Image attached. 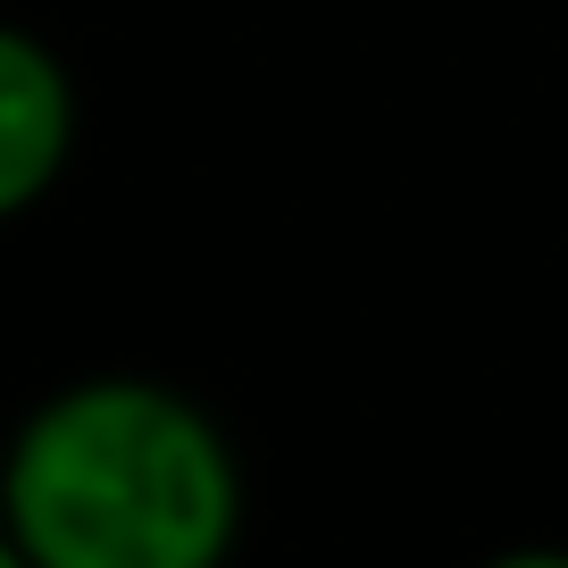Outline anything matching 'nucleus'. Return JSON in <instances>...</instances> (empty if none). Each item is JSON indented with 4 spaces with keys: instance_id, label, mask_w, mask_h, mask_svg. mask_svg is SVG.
<instances>
[{
    "instance_id": "obj_4",
    "label": "nucleus",
    "mask_w": 568,
    "mask_h": 568,
    "mask_svg": "<svg viewBox=\"0 0 568 568\" xmlns=\"http://www.w3.org/2000/svg\"><path fill=\"white\" fill-rule=\"evenodd\" d=\"M0 568H34V560L18 551V544H9V527H0Z\"/></svg>"
},
{
    "instance_id": "obj_2",
    "label": "nucleus",
    "mask_w": 568,
    "mask_h": 568,
    "mask_svg": "<svg viewBox=\"0 0 568 568\" xmlns=\"http://www.w3.org/2000/svg\"><path fill=\"white\" fill-rule=\"evenodd\" d=\"M75 160V75L34 26L0 18V226L59 193Z\"/></svg>"
},
{
    "instance_id": "obj_3",
    "label": "nucleus",
    "mask_w": 568,
    "mask_h": 568,
    "mask_svg": "<svg viewBox=\"0 0 568 568\" xmlns=\"http://www.w3.org/2000/svg\"><path fill=\"white\" fill-rule=\"evenodd\" d=\"M477 568H568V551L560 544H510V551H494V560H477Z\"/></svg>"
},
{
    "instance_id": "obj_1",
    "label": "nucleus",
    "mask_w": 568,
    "mask_h": 568,
    "mask_svg": "<svg viewBox=\"0 0 568 568\" xmlns=\"http://www.w3.org/2000/svg\"><path fill=\"white\" fill-rule=\"evenodd\" d=\"M0 527L34 568H226L243 460L184 385L75 376L0 452Z\"/></svg>"
}]
</instances>
